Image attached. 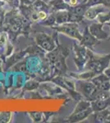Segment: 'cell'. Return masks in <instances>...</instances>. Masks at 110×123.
<instances>
[{"instance_id": "obj_4", "label": "cell", "mask_w": 110, "mask_h": 123, "mask_svg": "<svg viewBox=\"0 0 110 123\" xmlns=\"http://www.w3.org/2000/svg\"><path fill=\"white\" fill-rule=\"evenodd\" d=\"M78 90L84 94L85 98L89 100L93 101L96 99L99 93V89L93 82H86V81H80L78 82Z\"/></svg>"}, {"instance_id": "obj_14", "label": "cell", "mask_w": 110, "mask_h": 123, "mask_svg": "<svg viewBox=\"0 0 110 123\" xmlns=\"http://www.w3.org/2000/svg\"><path fill=\"white\" fill-rule=\"evenodd\" d=\"M84 1H85L84 3L88 7H93V6H96V5L104 4V0H84Z\"/></svg>"}, {"instance_id": "obj_5", "label": "cell", "mask_w": 110, "mask_h": 123, "mask_svg": "<svg viewBox=\"0 0 110 123\" xmlns=\"http://www.w3.org/2000/svg\"><path fill=\"white\" fill-rule=\"evenodd\" d=\"M35 40H36L37 44L39 47H41L42 49L48 51V52H51V51L54 50L55 49L54 41L51 38V36H49L47 34L45 33L37 34L36 37H35Z\"/></svg>"}, {"instance_id": "obj_20", "label": "cell", "mask_w": 110, "mask_h": 123, "mask_svg": "<svg viewBox=\"0 0 110 123\" xmlns=\"http://www.w3.org/2000/svg\"><path fill=\"white\" fill-rule=\"evenodd\" d=\"M43 1H45V2H50V1H52V0H43Z\"/></svg>"}, {"instance_id": "obj_23", "label": "cell", "mask_w": 110, "mask_h": 123, "mask_svg": "<svg viewBox=\"0 0 110 123\" xmlns=\"http://www.w3.org/2000/svg\"><path fill=\"white\" fill-rule=\"evenodd\" d=\"M109 108H110V107H109Z\"/></svg>"}, {"instance_id": "obj_2", "label": "cell", "mask_w": 110, "mask_h": 123, "mask_svg": "<svg viewBox=\"0 0 110 123\" xmlns=\"http://www.w3.org/2000/svg\"><path fill=\"white\" fill-rule=\"evenodd\" d=\"M93 109L91 107V103L89 101H81L77 105L72 114L69 117V120L71 122H77L81 120L87 118L93 112Z\"/></svg>"}, {"instance_id": "obj_11", "label": "cell", "mask_w": 110, "mask_h": 123, "mask_svg": "<svg viewBox=\"0 0 110 123\" xmlns=\"http://www.w3.org/2000/svg\"><path fill=\"white\" fill-rule=\"evenodd\" d=\"M56 23L57 24H64L67 22H71V12L66 11V10H62V11H58L54 15Z\"/></svg>"}, {"instance_id": "obj_16", "label": "cell", "mask_w": 110, "mask_h": 123, "mask_svg": "<svg viewBox=\"0 0 110 123\" xmlns=\"http://www.w3.org/2000/svg\"><path fill=\"white\" fill-rule=\"evenodd\" d=\"M77 3H78V0H69V1H68V4L72 6V7L77 6Z\"/></svg>"}, {"instance_id": "obj_3", "label": "cell", "mask_w": 110, "mask_h": 123, "mask_svg": "<svg viewBox=\"0 0 110 123\" xmlns=\"http://www.w3.org/2000/svg\"><path fill=\"white\" fill-rule=\"evenodd\" d=\"M53 29L58 31V32L65 34L69 37L78 39L79 41L82 39V35L80 33L77 25L75 22H67L64 24H61L58 26H53Z\"/></svg>"}, {"instance_id": "obj_7", "label": "cell", "mask_w": 110, "mask_h": 123, "mask_svg": "<svg viewBox=\"0 0 110 123\" xmlns=\"http://www.w3.org/2000/svg\"><path fill=\"white\" fill-rule=\"evenodd\" d=\"M92 82L97 86L100 90L109 91L110 90V80L104 73H99L98 76L92 79Z\"/></svg>"}, {"instance_id": "obj_13", "label": "cell", "mask_w": 110, "mask_h": 123, "mask_svg": "<svg viewBox=\"0 0 110 123\" xmlns=\"http://www.w3.org/2000/svg\"><path fill=\"white\" fill-rule=\"evenodd\" d=\"M97 21L98 22L102 23V24H105L108 23L109 21H110V11L109 12H104L99 13L97 16Z\"/></svg>"}, {"instance_id": "obj_12", "label": "cell", "mask_w": 110, "mask_h": 123, "mask_svg": "<svg viewBox=\"0 0 110 123\" xmlns=\"http://www.w3.org/2000/svg\"><path fill=\"white\" fill-rule=\"evenodd\" d=\"M96 113L95 115V120L97 122H107L108 117L110 114V108H108L103 111L95 112Z\"/></svg>"}, {"instance_id": "obj_1", "label": "cell", "mask_w": 110, "mask_h": 123, "mask_svg": "<svg viewBox=\"0 0 110 123\" xmlns=\"http://www.w3.org/2000/svg\"><path fill=\"white\" fill-rule=\"evenodd\" d=\"M87 55L89 57L86 67L95 74H99L104 72V71L109 67L110 63V54L105 56H98L94 54L90 50H87Z\"/></svg>"}, {"instance_id": "obj_19", "label": "cell", "mask_w": 110, "mask_h": 123, "mask_svg": "<svg viewBox=\"0 0 110 123\" xmlns=\"http://www.w3.org/2000/svg\"><path fill=\"white\" fill-rule=\"evenodd\" d=\"M107 24H108V25H109V27H110V21H109V22H108ZM109 39V40L110 41V35H109V39Z\"/></svg>"}, {"instance_id": "obj_17", "label": "cell", "mask_w": 110, "mask_h": 123, "mask_svg": "<svg viewBox=\"0 0 110 123\" xmlns=\"http://www.w3.org/2000/svg\"><path fill=\"white\" fill-rule=\"evenodd\" d=\"M104 74L107 76L108 77H109V80H110V67L109 68H106L104 70Z\"/></svg>"}, {"instance_id": "obj_22", "label": "cell", "mask_w": 110, "mask_h": 123, "mask_svg": "<svg viewBox=\"0 0 110 123\" xmlns=\"http://www.w3.org/2000/svg\"><path fill=\"white\" fill-rule=\"evenodd\" d=\"M109 94H110V90H109Z\"/></svg>"}, {"instance_id": "obj_15", "label": "cell", "mask_w": 110, "mask_h": 123, "mask_svg": "<svg viewBox=\"0 0 110 123\" xmlns=\"http://www.w3.org/2000/svg\"><path fill=\"white\" fill-rule=\"evenodd\" d=\"M38 17H39V20H45L47 18V14H46V12H45L39 11L38 12Z\"/></svg>"}, {"instance_id": "obj_6", "label": "cell", "mask_w": 110, "mask_h": 123, "mask_svg": "<svg viewBox=\"0 0 110 123\" xmlns=\"http://www.w3.org/2000/svg\"><path fill=\"white\" fill-rule=\"evenodd\" d=\"M104 24L97 22V23H93L90 25L89 31L93 36H95V38L99 40H104V39H107L109 37V34L107 31H104L103 29Z\"/></svg>"}, {"instance_id": "obj_10", "label": "cell", "mask_w": 110, "mask_h": 123, "mask_svg": "<svg viewBox=\"0 0 110 123\" xmlns=\"http://www.w3.org/2000/svg\"><path fill=\"white\" fill-rule=\"evenodd\" d=\"M91 107L94 112H99L110 107V97L108 98H97L91 101Z\"/></svg>"}, {"instance_id": "obj_18", "label": "cell", "mask_w": 110, "mask_h": 123, "mask_svg": "<svg viewBox=\"0 0 110 123\" xmlns=\"http://www.w3.org/2000/svg\"><path fill=\"white\" fill-rule=\"evenodd\" d=\"M104 5L106 7H110V0H104Z\"/></svg>"}, {"instance_id": "obj_9", "label": "cell", "mask_w": 110, "mask_h": 123, "mask_svg": "<svg viewBox=\"0 0 110 123\" xmlns=\"http://www.w3.org/2000/svg\"><path fill=\"white\" fill-rule=\"evenodd\" d=\"M106 7L104 4L93 6V7H88L85 11V14H84V17L88 20H94L97 17V16L101 12H105Z\"/></svg>"}, {"instance_id": "obj_21", "label": "cell", "mask_w": 110, "mask_h": 123, "mask_svg": "<svg viewBox=\"0 0 110 123\" xmlns=\"http://www.w3.org/2000/svg\"><path fill=\"white\" fill-rule=\"evenodd\" d=\"M64 1L66 2V3H68V1H69V0H64Z\"/></svg>"}, {"instance_id": "obj_8", "label": "cell", "mask_w": 110, "mask_h": 123, "mask_svg": "<svg viewBox=\"0 0 110 123\" xmlns=\"http://www.w3.org/2000/svg\"><path fill=\"white\" fill-rule=\"evenodd\" d=\"M81 43L83 46L92 49L97 43H99V39H97L95 36L91 35V32L89 31V28L86 27L85 31H84V34L82 35V39L81 40Z\"/></svg>"}]
</instances>
